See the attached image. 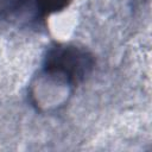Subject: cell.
<instances>
[{
	"mask_svg": "<svg viewBox=\"0 0 152 152\" xmlns=\"http://www.w3.org/2000/svg\"><path fill=\"white\" fill-rule=\"evenodd\" d=\"M94 65L95 59L86 48L53 43L46 49L42 70L62 77L75 88L91 74Z\"/></svg>",
	"mask_w": 152,
	"mask_h": 152,
	"instance_id": "1",
	"label": "cell"
},
{
	"mask_svg": "<svg viewBox=\"0 0 152 152\" xmlns=\"http://www.w3.org/2000/svg\"><path fill=\"white\" fill-rule=\"evenodd\" d=\"M72 0H32L33 19L44 20L53 13L65 10Z\"/></svg>",
	"mask_w": 152,
	"mask_h": 152,
	"instance_id": "2",
	"label": "cell"
},
{
	"mask_svg": "<svg viewBox=\"0 0 152 152\" xmlns=\"http://www.w3.org/2000/svg\"><path fill=\"white\" fill-rule=\"evenodd\" d=\"M26 10H32V0H0V18L2 19H19Z\"/></svg>",
	"mask_w": 152,
	"mask_h": 152,
	"instance_id": "3",
	"label": "cell"
}]
</instances>
